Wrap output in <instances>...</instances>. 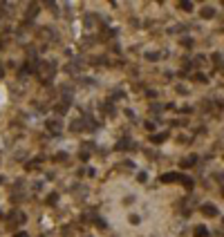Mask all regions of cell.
Returning <instances> with one entry per match:
<instances>
[{
	"label": "cell",
	"mask_w": 224,
	"mask_h": 237,
	"mask_svg": "<svg viewBox=\"0 0 224 237\" xmlns=\"http://www.w3.org/2000/svg\"><path fill=\"white\" fill-rule=\"evenodd\" d=\"M204 212H208V215H215V210H213V206H206V208H204Z\"/></svg>",
	"instance_id": "cell-1"
},
{
	"label": "cell",
	"mask_w": 224,
	"mask_h": 237,
	"mask_svg": "<svg viewBox=\"0 0 224 237\" xmlns=\"http://www.w3.org/2000/svg\"><path fill=\"white\" fill-rule=\"evenodd\" d=\"M13 237H27V233H18V235H13Z\"/></svg>",
	"instance_id": "cell-2"
}]
</instances>
